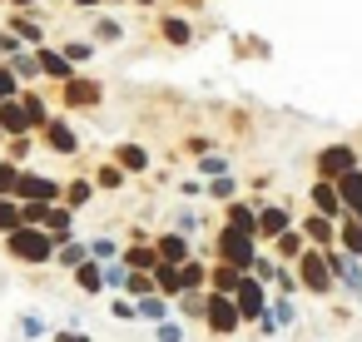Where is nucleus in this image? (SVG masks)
Instances as JSON below:
<instances>
[{
  "label": "nucleus",
  "mask_w": 362,
  "mask_h": 342,
  "mask_svg": "<svg viewBox=\"0 0 362 342\" xmlns=\"http://www.w3.org/2000/svg\"><path fill=\"white\" fill-rule=\"evenodd\" d=\"M204 302H209V293H184L174 307H179V317H189V322H204Z\"/></svg>",
  "instance_id": "40"
},
{
  "label": "nucleus",
  "mask_w": 362,
  "mask_h": 342,
  "mask_svg": "<svg viewBox=\"0 0 362 342\" xmlns=\"http://www.w3.org/2000/svg\"><path fill=\"white\" fill-rule=\"evenodd\" d=\"M90 40H95V45H119V40H124V25H119L115 16H100V20L90 25Z\"/></svg>",
  "instance_id": "33"
},
{
  "label": "nucleus",
  "mask_w": 362,
  "mask_h": 342,
  "mask_svg": "<svg viewBox=\"0 0 362 342\" xmlns=\"http://www.w3.org/2000/svg\"><path fill=\"white\" fill-rule=\"evenodd\" d=\"M204 332H209V337H233V332H243L238 302L223 297V293H209V302H204Z\"/></svg>",
  "instance_id": "4"
},
{
  "label": "nucleus",
  "mask_w": 362,
  "mask_h": 342,
  "mask_svg": "<svg viewBox=\"0 0 362 342\" xmlns=\"http://www.w3.org/2000/svg\"><path fill=\"white\" fill-rule=\"evenodd\" d=\"M95 194H100V189H95V179H90V174H80V179H70V184H65V208H85Z\"/></svg>",
  "instance_id": "30"
},
{
  "label": "nucleus",
  "mask_w": 362,
  "mask_h": 342,
  "mask_svg": "<svg viewBox=\"0 0 362 342\" xmlns=\"http://www.w3.org/2000/svg\"><path fill=\"white\" fill-rule=\"evenodd\" d=\"M0 60H6V55H0Z\"/></svg>",
  "instance_id": "61"
},
{
  "label": "nucleus",
  "mask_w": 362,
  "mask_h": 342,
  "mask_svg": "<svg viewBox=\"0 0 362 342\" xmlns=\"http://www.w3.org/2000/svg\"><path fill=\"white\" fill-rule=\"evenodd\" d=\"M110 317H119V322H134V317H139L134 297H115V302H110Z\"/></svg>",
  "instance_id": "51"
},
{
  "label": "nucleus",
  "mask_w": 362,
  "mask_h": 342,
  "mask_svg": "<svg viewBox=\"0 0 362 342\" xmlns=\"http://www.w3.org/2000/svg\"><path fill=\"white\" fill-rule=\"evenodd\" d=\"M6 258L25 263V268H45V263H55V238L45 228H16V233H6Z\"/></svg>",
  "instance_id": "1"
},
{
  "label": "nucleus",
  "mask_w": 362,
  "mask_h": 342,
  "mask_svg": "<svg viewBox=\"0 0 362 342\" xmlns=\"http://www.w3.org/2000/svg\"><path fill=\"white\" fill-rule=\"evenodd\" d=\"M16 204H65V184L60 179H50V174H35V169H25L21 174V189H16Z\"/></svg>",
  "instance_id": "5"
},
{
  "label": "nucleus",
  "mask_w": 362,
  "mask_h": 342,
  "mask_svg": "<svg viewBox=\"0 0 362 342\" xmlns=\"http://www.w3.org/2000/svg\"><path fill=\"white\" fill-rule=\"evenodd\" d=\"M154 342H184V327L169 317V322H159V327H154Z\"/></svg>",
  "instance_id": "52"
},
{
  "label": "nucleus",
  "mask_w": 362,
  "mask_h": 342,
  "mask_svg": "<svg viewBox=\"0 0 362 342\" xmlns=\"http://www.w3.org/2000/svg\"><path fill=\"white\" fill-rule=\"evenodd\" d=\"M70 6H80V11H100L105 0H70Z\"/></svg>",
  "instance_id": "57"
},
{
  "label": "nucleus",
  "mask_w": 362,
  "mask_h": 342,
  "mask_svg": "<svg viewBox=\"0 0 362 342\" xmlns=\"http://www.w3.org/2000/svg\"><path fill=\"white\" fill-rule=\"evenodd\" d=\"M35 139H45V149H50V154H60V159H75V154H80V134H75V129H70V119H60V114H55Z\"/></svg>",
  "instance_id": "11"
},
{
  "label": "nucleus",
  "mask_w": 362,
  "mask_h": 342,
  "mask_svg": "<svg viewBox=\"0 0 362 342\" xmlns=\"http://www.w3.org/2000/svg\"><path fill=\"white\" fill-rule=\"evenodd\" d=\"M154 35H159L169 50H189V45L199 40L194 20H189V16H179V11H159V20H154Z\"/></svg>",
  "instance_id": "8"
},
{
  "label": "nucleus",
  "mask_w": 362,
  "mask_h": 342,
  "mask_svg": "<svg viewBox=\"0 0 362 342\" xmlns=\"http://www.w3.org/2000/svg\"><path fill=\"white\" fill-rule=\"evenodd\" d=\"M308 204H313V213H317V218H332V223H342V218H347V213H342V199H337V184H327V179H313Z\"/></svg>",
  "instance_id": "16"
},
{
  "label": "nucleus",
  "mask_w": 362,
  "mask_h": 342,
  "mask_svg": "<svg viewBox=\"0 0 362 342\" xmlns=\"http://www.w3.org/2000/svg\"><path fill=\"white\" fill-rule=\"evenodd\" d=\"M273 288H278V297H293V293H303V288H298V273H293V268H278Z\"/></svg>",
  "instance_id": "49"
},
{
  "label": "nucleus",
  "mask_w": 362,
  "mask_h": 342,
  "mask_svg": "<svg viewBox=\"0 0 362 342\" xmlns=\"http://www.w3.org/2000/svg\"><path fill=\"white\" fill-rule=\"evenodd\" d=\"M6 30L25 45V50H40L45 45V20L30 11V16H21V11H6Z\"/></svg>",
  "instance_id": "14"
},
{
  "label": "nucleus",
  "mask_w": 362,
  "mask_h": 342,
  "mask_svg": "<svg viewBox=\"0 0 362 342\" xmlns=\"http://www.w3.org/2000/svg\"><path fill=\"white\" fill-rule=\"evenodd\" d=\"M35 60H40V80H50L55 90H60V85H70V80L80 75V70H75V65H70L55 45H40V50H35Z\"/></svg>",
  "instance_id": "15"
},
{
  "label": "nucleus",
  "mask_w": 362,
  "mask_h": 342,
  "mask_svg": "<svg viewBox=\"0 0 362 342\" xmlns=\"http://www.w3.org/2000/svg\"><path fill=\"white\" fill-rule=\"evenodd\" d=\"M105 100V85L90 75H75L70 85H60V110H95Z\"/></svg>",
  "instance_id": "9"
},
{
  "label": "nucleus",
  "mask_w": 362,
  "mask_h": 342,
  "mask_svg": "<svg viewBox=\"0 0 362 342\" xmlns=\"http://www.w3.org/2000/svg\"><path fill=\"white\" fill-rule=\"evenodd\" d=\"M105 6H124V0H105Z\"/></svg>",
  "instance_id": "59"
},
{
  "label": "nucleus",
  "mask_w": 362,
  "mask_h": 342,
  "mask_svg": "<svg viewBox=\"0 0 362 342\" xmlns=\"http://www.w3.org/2000/svg\"><path fill=\"white\" fill-rule=\"evenodd\" d=\"M21 228V204L16 199H0V238Z\"/></svg>",
  "instance_id": "43"
},
{
  "label": "nucleus",
  "mask_w": 362,
  "mask_h": 342,
  "mask_svg": "<svg viewBox=\"0 0 362 342\" xmlns=\"http://www.w3.org/2000/svg\"><path fill=\"white\" fill-rule=\"evenodd\" d=\"M233 194H238V179H233V174H223V179H209V184H204V199L233 204Z\"/></svg>",
  "instance_id": "37"
},
{
  "label": "nucleus",
  "mask_w": 362,
  "mask_h": 342,
  "mask_svg": "<svg viewBox=\"0 0 362 342\" xmlns=\"http://www.w3.org/2000/svg\"><path fill=\"white\" fill-rule=\"evenodd\" d=\"M119 253H124V248H119V238H90V258H95V263H105V268H110V263H119Z\"/></svg>",
  "instance_id": "38"
},
{
  "label": "nucleus",
  "mask_w": 362,
  "mask_h": 342,
  "mask_svg": "<svg viewBox=\"0 0 362 342\" xmlns=\"http://www.w3.org/2000/svg\"><path fill=\"white\" fill-rule=\"evenodd\" d=\"M327 268H332V278H337L342 293L362 297V258H347L342 248H327Z\"/></svg>",
  "instance_id": "13"
},
{
  "label": "nucleus",
  "mask_w": 362,
  "mask_h": 342,
  "mask_svg": "<svg viewBox=\"0 0 362 342\" xmlns=\"http://www.w3.org/2000/svg\"><path fill=\"white\" fill-rule=\"evenodd\" d=\"M134 307H139V317H149V322H154V327H159V322H169V317H174V302H169V297H159V293H149V297H139V302H134Z\"/></svg>",
  "instance_id": "31"
},
{
  "label": "nucleus",
  "mask_w": 362,
  "mask_h": 342,
  "mask_svg": "<svg viewBox=\"0 0 362 342\" xmlns=\"http://www.w3.org/2000/svg\"><path fill=\"white\" fill-rule=\"evenodd\" d=\"M293 228V204L288 199H258V243H273Z\"/></svg>",
  "instance_id": "6"
},
{
  "label": "nucleus",
  "mask_w": 362,
  "mask_h": 342,
  "mask_svg": "<svg viewBox=\"0 0 362 342\" xmlns=\"http://www.w3.org/2000/svg\"><path fill=\"white\" fill-rule=\"evenodd\" d=\"M337 248H342L347 258H362V223H357V218H342V223H337Z\"/></svg>",
  "instance_id": "32"
},
{
  "label": "nucleus",
  "mask_w": 362,
  "mask_h": 342,
  "mask_svg": "<svg viewBox=\"0 0 362 342\" xmlns=\"http://www.w3.org/2000/svg\"><path fill=\"white\" fill-rule=\"evenodd\" d=\"M21 332H25V342H40V337H45V317H40V312H25V317H21Z\"/></svg>",
  "instance_id": "50"
},
{
  "label": "nucleus",
  "mask_w": 362,
  "mask_h": 342,
  "mask_svg": "<svg viewBox=\"0 0 362 342\" xmlns=\"http://www.w3.org/2000/svg\"><path fill=\"white\" fill-rule=\"evenodd\" d=\"M174 228H179V233H194V228H199V213H194V208H184V213L174 218Z\"/></svg>",
  "instance_id": "54"
},
{
  "label": "nucleus",
  "mask_w": 362,
  "mask_h": 342,
  "mask_svg": "<svg viewBox=\"0 0 362 342\" xmlns=\"http://www.w3.org/2000/svg\"><path fill=\"white\" fill-rule=\"evenodd\" d=\"M21 105H25V119L35 124V134H40V129L55 119V110L45 105V95H40V90H21Z\"/></svg>",
  "instance_id": "25"
},
{
  "label": "nucleus",
  "mask_w": 362,
  "mask_h": 342,
  "mask_svg": "<svg viewBox=\"0 0 362 342\" xmlns=\"http://www.w3.org/2000/svg\"><path fill=\"white\" fill-rule=\"evenodd\" d=\"M70 278H75V288H80L85 297L105 293V263H95V258H85V263H80V268H75Z\"/></svg>",
  "instance_id": "24"
},
{
  "label": "nucleus",
  "mask_w": 362,
  "mask_h": 342,
  "mask_svg": "<svg viewBox=\"0 0 362 342\" xmlns=\"http://www.w3.org/2000/svg\"><path fill=\"white\" fill-rule=\"evenodd\" d=\"M110 159L124 169V179H134V174H149V164H154V159H149V149H144V144H134V139H129V144H119Z\"/></svg>",
  "instance_id": "19"
},
{
  "label": "nucleus",
  "mask_w": 362,
  "mask_h": 342,
  "mask_svg": "<svg viewBox=\"0 0 362 342\" xmlns=\"http://www.w3.org/2000/svg\"><path fill=\"white\" fill-rule=\"evenodd\" d=\"M21 90H25V85H21V80L11 75V65H6V60H0V105H11V100H21Z\"/></svg>",
  "instance_id": "42"
},
{
  "label": "nucleus",
  "mask_w": 362,
  "mask_h": 342,
  "mask_svg": "<svg viewBox=\"0 0 362 342\" xmlns=\"http://www.w3.org/2000/svg\"><path fill=\"white\" fill-rule=\"evenodd\" d=\"M223 223L238 228V233H248V238H258V199H233V204H223Z\"/></svg>",
  "instance_id": "17"
},
{
  "label": "nucleus",
  "mask_w": 362,
  "mask_h": 342,
  "mask_svg": "<svg viewBox=\"0 0 362 342\" xmlns=\"http://www.w3.org/2000/svg\"><path fill=\"white\" fill-rule=\"evenodd\" d=\"M278 268H283V263H278V258H273V253H258V263H253V278H258V283H263V288H268V283H273V278H278Z\"/></svg>",
  "instance_id": "44"
},
{
  "label": "nucleus",
  "mask_w": 362,
  "mask_h": 342,
  "mask_svg": "<svg viewBox=\"0 0 362 342\" xmlns=\"http://www.w3.org/2000/svg\"><path fill=\"white\" fill-rule=\"evenodd\" d=\"M238 55H258V60H268V45H263V35H238V45H233Z\"/></svg>",
  "instance_id": "46"
},
{
  "label": "nucleus",
  "mask_w": 362,
  "mask_h": 342,
  "mask_svg": "<svg viewBox=\"0 0 362 342\" xmlns=\"http://www.w3.org/2000/svg\"><path fill=\"white\" fill-rule=\"evenodd\" d=\"M124 278H129V268H124V263H110V268H105V288H110L115 297L124 293Z\"/></svg>",
  "instance_id": "48"
},
{
  "label": "nucleus",
  "mask_w": 362,
  "mask_h": 342,
  "mask_svg": "<svg viewBox=\"0 0 362 342\" xmlns=\"http://www.w3.org/2000/svg\"><path fill=\"white\" fill-rule=\"evenodd\" d=\"M21 164H11L6 154H0V199H16V189H21Z\"/></svg>",
  "instance_id": "35"
},
{
  "label": "nucleus",
  "mask_w": 362,
  "mask_h": 342,
  "mask_svg": "<svg viewBox=\"0 0 362 342\" xmlns=\"http://www.w3.org/2000/svg\"><path fill=\"white\" fill-rule=\"evenodd\" d=\"M149 293H154V278H149V273H129L119 297H134V302H139V297H149Z\"/></svg>",
  "instance_id": "41"
},
{
  "label": "nucleus",
  "mask_w": 362,
  "mask_h": 342,
  "mask_svg": "<svg viewBox=\"0 0 362 342\" xmlns=\"http://www.w3.org/2000/svg\"><path fill=\"white\" fill-rule=\"evenodd\" d=\"M313 169H317V179L337 184L342 174H352V169H362V164H357V149H352V144H327V149H317Z\"/></svg>",
  "instance_id": "7"
},
{
  "label": "nucleus",
  "mask_w": 362,
  "mask_h": 342,
  "mask_svg": "<svg viewBox=\"0 0 362 342\" xmlns=\"http://www.w3.org/2000/svg\"><path fill=\"white\" fill-rule=\"evenodd\" d=\"M293 273H298V288H303V293H313V297H332V293H337V278H332V268H327V253H322V248H308V253L293 263Z\"/></svg>",
  "instance_id": "3"
},
{
  "label": "nucleus",
  "mask_w": 362,
  "mask_h": 342,
  "mask_svg": "<svg viewBox=\"0 0 362 342\" xmlns=\"http://www.w3.org/2000/svg\"><path fill=\"white\" fill-rule=\"evenodd\" d=\"M179 194H184V199H199V194H204V184H199V179H184V184H179Z\"/></svg>",
  "instance_id": "56"
},
{
  "label": "nucleus",
  "mask_w": 362,
  "mask_h": 342,
  "mask_svg": "<svg viewBox=\"0 0 362 342\" xmlns=\"http://www.w3.org/2000/svg\"><path fill=\"white\" fill-rule=\"evenodd\" d=\"M0 6H6V11H21V16H30V11L40 6V0H0Z\"/></svg>",
  "instance_id": "55"
},
{
  "label": "nucleus",
  "mask_w": 362,
  "mask_h": 342,
  "mask_svg": "<svg viewBox=\"0 0 362 342\" xmlns=\"http://www.w3.org/2000/svg\"><path fill=\"white\" fill-rule=\"evenodd\" d=\"M149 278H154V293H159V297H169V302H179V297H184V283H179V268H169V263H159V268H154Z\"/></svg>",
  "instance_id": "28"
},
{
  "label": "nucleus",
  "mask_w": 362,
  "mask_h": 342,
  "mask_svg": "<svg viewBox=\"0 0 362 342\" xmlns=\"http://www.w3.org/2000/svg\"><path fill=\"white\" fill-rule=\"evenodd\" d=\"M134 6H139V11H159V6H164V0H134Z\"/></svg>",
  "instance_id": "58"
},
{
  "label": "nucleus",
  "mask_w": 362,
  "mask_h": 342,
  "mask_svg": "<svg viewBox=\"0 0 362 342\" xmlns=\"http://www.w3.org/2000/svg\"><path fill=\"white\" fill-rule=\"evenodd\" d=\"M298 228H303L308 248H322V253H327V248H337V223H332V218H317V213H308Z\"/></svg>",
  "instance_id": "18"
},
{
  "label": "nucleus",
  "mask_w": 362,
  "mask_h": 342,
  "mask_svg": "<svg viewBox=\"0 0 362 342\" xmlns=\"http://www.w3.org/2000/svg\"><path fill=\"white\" fill-rule=\"evenodd\" d=\"M6 65H11V75H16V80H21L25 90H30V85L40 80V60H35V50H16V55H11Z\"/></svg>",
  "instance_id": "26"
},
{
  "label": "nucleus",
  "mask_w": 362,
  "mask_h": 342,
  "mask_svg": "<svg viewBox=\"0 0 362 342\" xmlns=\"http://www.w3.org/2000/svg\"><path fill=\"white\" fill-rule=\"evenodd\" d=\"M0 129H6V139H30V134H35V124L25 119V105H21V100L0 105Z\"/></svg>",
  "instance_id": "21"
},
{
  "label": "nucleus",
  "mask_w": 362,
  "mask_h": 342,
  "mask_svg": "<svg viewBox=\"0 0 362 342\" xmlns=\"http://www.w3.org/2000/svg\"><path fill=\"white\" fill-rule=\"evenodd\" d=\"M268 317H273L278 327H293V322H298V307H293L288 297H278V302H268Z\"/></svg>",
  "instance_id": "45"
},
{
  "label": "nucleus",
  "mask_w": 362,
  "mask_h": 342,
  "mask_svg": "<svg viewBox=\"0 0 362 342\" xmlns=\"http://www.w3.org/2000/svg\"><path fill=\"white\" fill-rule=\"evenodd\" d=\"M179 283H184V293H209V263L204 258H189L179 268Z\"/></svg>",
  "instance_id": "29"
},
{
  "label": "nucleus",
  "mask_w": 362,
  "mask_h": 342,
  "mask_svg": "<svg viewBox=\"0 0 362 342\" xmlns=\"http://www.w3.org/2000/svg\"><path fill=\"white\" fill-rule=\"evenodd\" d=\"M0 149H6V129H0Z\"/></svg>",
  "instance_id": "60"
},
{
  "label": "nucleus",
  "mask_w": 362,
  "mask_h": 342,
  "mask_svg": "<svg viewBox=\"0 0 362 342\" xmlns=\"http://www.w3.org/2000/svg\"><path fill=\"white\" fill-rule=\"evenodd\" d=\"M50 342H90V332H80V327H60V332H50Z\"/></svg>",
  "instance_id": "53"
},
{
  "label": "nucleus",
  "mask_w": 362,
  "mask_h": 342,
  "mask_svg": "<svg viewBox=\"0 0 362 342\" xmlns=\"http://www.w3.org/2000/svg\"><path fill=\"white\" fill-rule=\"evenodd\" d=\"M209 253H214V263H228V268H238V273H253V263H258V238H248V233H238V228L223 223V228L214 233Z\"/></svg>",
  "instance_id": "2"
},
{
  "label": "nucleus",
  "mask_w": 362,
  "mask_h": 342,
  "mask_svg": "<svg viewBox=\"0 0 362 342\" xmlns=\"http://www.w3.org/2000/svg\"><path fill=\"white\" fill-rule=\"evenodd\" d=\"M233 302H238V317H243V327H248V322H263V317H268V293H263V283H258L253 273L243 278V288L233 293Z\"/></svg>",
  "instance_id": "10"
},
{
  "label": "nucleus",
  "mask_w": 362,
  "mask_h": 342,
  "mask_svg": "<svg viewBox=\"0 0 362 342\" xmlns=\"http://www.w3.org/2000/svg\"><path fill=\"white\" fill-rule=\"evenodd\" d=\"M50 238H55V248L65 243V238H75V208H65V204H50L45 208V223H40Z\"/></svg>",
  "instance_id": "20"
},
{
  "label": "nucleus",
  "mask_w": 362,
  "mask_h": 342,
  "mask_svg": "<svg viewBox=\"0 0 362 342\" xmlns=\"http://www.w3.org/2000/svg\"><path fill=\"white\" fill-rule=\"evenodd\" d=\"M60 55L80 70V65H90V60H95V40H65V45H60Z\"/></svg>",
  "instance_id": "36"
},
{
  "label": "nucleus",
  "mask_w": 362,
  "mask_h": 342,
  "mask_svg": "<svg viewBox=\"0 0 362 342\" xmlns=\"http://www.w3.org/2000/svg\"><path fill=\"white\" fill-rule=\"evenodd\" d=\"M154 253H159V263H169V268H184V263L194 258V238H189V233H179V228H169V233H154Z\"/></svg>",
  "instance_id": "12"
},
{
  "label": "nucleus",
  "mask_w": 362,
  "mask_h": 342,
  "mask_svg": "<svg viewBox=\"0 0 362 342\" xmlns=\"http://www.w3.org/2000/svg\"><path fill=\"white\" fill-rule=\"evenodd\" d=\"M228 174V154H199V179H223Z\"/></svg>",
  "instance_id": "39"
},
{
  "label": "nucleus",
  "mask_w": 362,
  "mask_h": 342,
  "mask_svg": "<svg viewBox=\"0 0 362 342\" xmlns=\"http://www.w3.org/2000/svg\"><path fill=\"white\" fill-rule=\"evenodd\" d=\"M90 179H95V189H105V194H115V189H124V169H119L115 159H105V164H100V169H95Z\"/></svg>",
  "instance_id": "34"
},
{
  "label": "nucleus",
  "mask_w": 362,
  "mask_h": 342,
  "mask_svg": "<svg viewBox=\"0 0 362 342\" xmlns=\"http://www.w3.org/2000/svg\"><path fill=\"white\" fill-rule=\"evenodd\" d=\"M85 258H90V243H85V238H65V243L55 248V268H65V273H75Z\"/></svg>",
  "instance_id": "27"
},
{
  "label": "nucleus",
  "mask_w": 362,
  "mask_h": 342,
  "mask_svg": "<svg viewBox=\"0 0 362 342\" xmlns=\"http://www.w3.org/2000/svg\"><path fill=\"white\" fill-rule=\"evenodd\" d=\"M30 149H35V134H30V139H6V154H11V164H25V159H30Z\"/></svg>",
  "instance_id": "47"
},
{
  "label": "nucleus",
  "mask_w": 362,
  "mask_h": 342,
  "mask_svg": "<svg viewBox=\"0 0 362 342\" xmlns=\"http://www.w3.org/2000/svg\"><path fill=\"white\" fill-rule=\"evenodd\" d=\"M243 278H248V273H238V268H228V263H209V293L233 297V293L243 288Z\"/></svg>",
  "instance_id": "23"
},
{
  "label": "nucleus",
  "mask_w": 362,
  "mask_h": 342,
  "mask_svg": "<svg viewBox=\"0 0 362 342\" xmlns=\"http://www.w3.org/2000/svg\"><path fill=\"white\" fill-rule=\"evenodd\" d=\"M303 253H308V238H303V228H298V223H293V228H288L283 238H273V258H278L283 268H293V263H298Z\"/></svg>",
  "instance_id": "22"
}]
</instances>
